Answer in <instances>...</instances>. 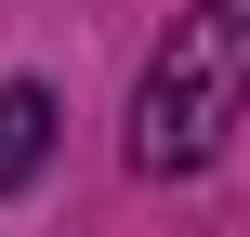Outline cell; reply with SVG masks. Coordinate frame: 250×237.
Returning a JSON list of instances; mask_svg holds the SVG:
<instances>
[{
  "mask_svg": "<svg viewBox=\"0 0 250 237\" xmlns=\"http://www.w3.org/2000/svg\"><path fill=\"white\" fill-rule=\"evenodd\" d=\"M237 119H250V0H198V13H171V40L145 53L119 145H132L145 185H185V172L224 158Z\"/></svg>",
  "mask_w": 250,
  "mask_h": 237,
  "instance_id": "obj_1",
  "label": "cell"
},
{
  "mask_svg": "<svg viewBox=\"0 0 250 237\" xmlns=\"http://www.w3.org/2000/svg\"><path fill=\"white\" fill-rule=\"evenodd\" d=\"M40 145H53V92L40 79H0V185H26Z\"/></svg>",
  "mask_w": 250,
  "mask_h": 237,
  "instance_id": "obj_2",
  "label": "cell"
}]
</instances>
